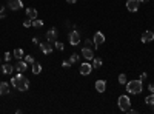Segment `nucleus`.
<instances>
[{"instance_id": "nucleus-19", "label": "nucleus", "mask_w": 154, "mask_h": 114, "mask_svg": "<svg viewBox=\"0 0 154 114\" xmlns=\"http://www.w3.org/2000/svg\"><path fill=\"white\" fill-rule=\"evenodd\" d=\"M12 54H14V57H16L17 60H20V59L23 57V49H22V48H17V49H14V53H12Z\"/></svg>"}, {"instance_id": "nucleus-13", "label": "nucleus", "mask_w": 154, "mask_h": 114, "mask_svg": "<svg viewBox=\"0 0 154 114\" xmlns=\"http://www.w3.org/2000/svg\"><path fill=\"white\" fill-rule=\"evenodd\" d=\"M46 39H48V42H56L57 40V29L56 28H51L46 32Z\"/></svg>"}, {"instance_id": "nucleus-7", "label": "nucleus", "mask_w": 154, "mask_h": 114, "mask_svg": "<svg viewBox=\"0 0 154 114\" xmlns=\"http://www.w3.org/2000/svg\"><path fill=\"white\" fill-rule=\"evenodd\" d=\"M8 8L12 9V11H19L23 8V3H22V0H9L8 2Z\"/></svg>"}, {"instance_id": "nucleus-27", "label": "nucleus", "mask_w": 154, "mask_h": 114, "mask_svg": "<svg viewBox=\"0 0 154 114\" xmlns=\"http://www.w3.org/2000/svg\"><path fill=\"white\" fill-rule=\"evenodd\" d=\"M31 25H32V20H31V19H26V20L23 22V26H25V28H29Z\"/></svg>"}, {"instance_id": "nucleus-8", "label": "nucleus", "mask_w": 154, "mask_h": 114, "mask_svg": "<svg viewBox=\"0 0 154 114\" xmlns=\"http://www.w3.org/2000/svg\"><path fill=\"white\" fill-rule=\"evenodd\" d=\"M140 40H142L143 43H149L154 40V32L152 31H145L142 32V37H140Z\"/></svg>"}, {"instance_id": "nucleus-2", "label": "nucleus", "mask_w": 154, "mask_h": 114, "mask_svg": "<svg viewBox=\"0 0 154 114\" xmlns=\"http://www.w3.org/2000/svg\"><path fill=\"white\" fill-rule=\"evenodd\" d=\"M143 90V85H142V80H130L126 83V91L130 94H140Z\"/></svg>"}, {"instance_id": "nucleus-30", "label": "nucleus", "mask_w": 154, "mask_h": 114, "mask_svg": "<svg viewBox=\"0 0 154 114\" xmlns=\"http://www.w3.org/2000/svg\"><path fill=\"white\" fill-rule=\"evenodd\" d=\"M3 57H5V60H6V62H9V60L12 59V54H11V53H5V54H3Z\"/></svg>"}, {"instance_id": "nucleus-14", "label": "nucleus", "mask_w": 154, "mask_h": 114, "mask_svg": "<svg viewBox=\"0 0 154 114\" xmlns=\"http://www.w3.org/2000/svg\"><path fill=\"white\" fill-rule=\"evenodd\" d=\"M26 68H28V63H26V62L19 60V62L16 63V71H19V72H25V71H26Z\"/></svg>"}, {"instance_id": "nucleus-16", "label": "nucleus", "mask_w": 154, "mask_h": 114, "mask_svg": "<svg viewBox=\"0 0 154 114\" xmlns=\"http://www.w3.org/2000/svg\"><path fill=\"white\" fill-rule=\"evenodd\" d=\"M26 17L31 19V20L37 19V9H35V8H28V9H26Z\"/></svg>"}, {"instance_id": "nucleus-1", "label": "nucleus", "mask_w": 154, "mask_h": 114, "mask_svg": "<svg viewBox=\"0 0 154 114\" xmlns=\"http://www.w3.org/2000/svg\"><path fill=\"white\" fill-rule=\"evenodd\" d=\"M11 85L14 86L16 90H19V91H28V88H29V80L25 77V75H22V72H20V74L16 75V77L11 79Z\"/></svg>"}, {"instance_id": "nucleus-29", "label": "nucleus", "mask_w": 154, "mask_h": 114, "mask_svg": "<svg viewBox=\"0 0 154 114\" xmlns=\"http://www.w3.org/2000/svg\"><path fill=\"white\" fill-rule=\"evenodd\" d=\"M62 66H63V68H69V66H71V62H69V60H63Z\"/></svg>"}, {"instance_id": "nucleus-15", "label": "nucleus", "mask_w": 154, "mask_h": 114, "mask_svg": "<svg viewBox=\"0 0 154 114\" xmlns=\"http://www.w3.org/2000/svg\"><path fill=\"white\" fill-rule=\"evenodd\" d=\"M2 71H3V74H12V71H14V66H12L9 62H6L5 65H2Z\"/></svg>"}, {"instance_id": "nucleus-5", "label": "nucleus", "mask_w": 154, "mask_h": 114, "mask_svg": "<svg viewBox=\"0 0 154 114\" xmlns=\"http://www.w3.org/2000/svg\"><path fill=\"white\" fill-rule=\"evenodd\" d=\"M68 39H69V43H71L72 46H75V45L80 43V34L77 32V31H71L69 35H68Z\"/></svg>"}, {"instance_id": "nucleus-17", "label": "nucleus", "mask_w": 154, "mask_h": 114, "mask_svg": "<svg viewBox=\"0 0 154 114\" xmlns=\"http://www.w3.org/2000/svg\"><path fill=\"white\" fill-rule=\"evenodd\" d=\"M8 93H9V83L0 82V96H2V94H8Z\"/></svg>"}, {"instance_id": "nucleus-11", "label": "nucleus", "mask_w": 154, "mask_h": 114, "mask_svg": "<svg viewBox=\"0 0 154 114\" xmlns=\"http://www.w3.org/2000/svg\"><path fill=\"white\" fill-rule=\"evenodd\" d=\"M40 51L43 54H49L51 51H53V45H51V42H42L40 43Z\"/></svg>"}, {"instance_id": "nucleus-34", "label": "nucleus", "mask_w": 154, "mask_h": 114, "mask_svg": "<svg viewBox=\"0 0 154 114\" xmlns=\"http://www.w3.org/2000/svg\"><path fill=\"white\" fill-rule=\"evenodd\" d=\"M0 65H2V59H0Z\"/></svg>"}, {"instance_id": "nucleus-31", "label": "nucleus", "mask_w": 154, "mask_h": 114, "mask_svg": "<svg viewBox=\"0 0 154 114\" xmlns=\"http://www.w3.org/2000/svg\"><path fill=\"white\" fill-rule=\"evenodd\" d=\"M148 90H149L151 93H154V83H149V85H148Z\"/></svg>"}, {"instance_id": "nucleus-21", "label": "nucleus", "mask_w": 154, "mask_h": 114, "mask_svg": "<svg viewBox=\"0 0 154 114\" xmlns=\"http://www.w3.org/2000/svg\"><path fill=\"white\" fill-rule=\"evenodd\" d=\"M91 65H93V68H100V66H102V59H99V57H94Z\"/></svg>"}, {"instance_id": "nucleus-18", "label": "nucleus", "mask_w": 154, "mask_h": 114, "mask_svg": "<svg viewBox=\"0 0 154 114\" xmlns=\"http://www.w3.org/2000/svg\"><path fill=\"white\" fill-rule=\"evenodd\" d=\"M32 72L34 74H40L42 72V65H40V63H32Z\"/></svg>"}, {"instance_id": "nucleus-25", "label": "nucleus", "mask_w": 154, "mask_h": 114, "mask_svg": "<svg viewBox=\"0 0 154 114\" xmlns=\"http://www.w3.org/2000/svg\"><path fill=\"white\" fill-rule=\"evenodd\" d=\"M119 83H122V85L126 83V74H120L119 75Z\"/></svg>"}, {"instance_id": "nucleus-20", "label": "nucleus", "mask_w": 154, "mask_h": 114, "mask_svg": "<svg viewBox=\"0 0 154 114\" xmlns=\"http://www.w3.org/2000/svg\"><path fill=\"white\" fill-rule=\"evenodd\" d=\"M85 46L91 48V49H97V48H99V46L94 43V40H89V39H86V40H85Z\"/></svg>"}, {"instance_id": "nucleus-22", "label": "nucleus", "mask_w": 154, "mask_h": 114, "mask_svg": "<svg viewBox=\"0 0 154 114\" xmlns=\"http://www.w3.org/2000/svg\"><path fill=\"white\" fill-rule=\"evenodd\" d=\"M32 26H34V28H42V26H43V20L34 19V20H32Z\"/></svg>"}, {"instance_id": "nucleus-23", "label": "nucleus", "mask_w": 154, "mask_h": 114, "mask_svg": "<svg viewBox=\"0 0 154 114\" xmlns=\"http://www.w3.org/2000/svg\"><path fill=\"white\" fill-rule=\"evenodd\" d=\"M145 103H146V105H149V106H151V105H154V93H151V94L145 99Z\"/></svg>"}, {"instance_id": "nucleus-32", "label": "nucleus", "mask_w": 154, "mask_h": 114, "mask_svg": "<svg viewBox=\"0 0 154 114\" xmlns=\"http://www.w3.org/2000/svg\"><path fill=\"white\" fill-rule=\"evenodd\" d=\"M66 2H68V3H71V5H72V3H75V2H77V0H66Z\"/></svg>"}, {"instance_id": "nucleus-28", "label": "nucleus", "mask_w": 154, "mask_h": 114, "mask_svg": "<svg viewBox=\"0 0 154 114\" xmlns=\"http://www.w3.org/2000/svg\"><path fill=\"white\" fill-rule=\"evenodd\" d=\"M25 62L26 63H34V57L32 56H25Z\"/></svg>"}, {"instance_id": "nucleus-33", "label": "nucleus", "mask_w": 154, "mask_h": 114, "mask_svg": "<svg viewBox=\"0 0 154 114\" xmlns=\"http://www.w3.org/2000/svg\"><path fill=\"white\" fill-rule=\"evenodd\" d=\"M139 2H140V3H146V2H148V0H139Z\"/></svg>"}, {"instance_id": "nucleus-24", "label": "nucleus", "mask_w": 154, "mask_h": 114, "mask_svg": "<svg viewBox=\"0 0 154 114\" xmlns=\"http://www.w3.org/2000/svg\"><path fill=\"white\" fill-rule=\"evenodd\" d=\"M79 59H80V57H79V54H75V53H72V54L69 56V62H71V63L79 62Z\"/></svg>"}, {"instance_id": "nucleus-6", "label": "nucleus", "mask_w": 154, "mask_h": 114, "mask_svg": "<svg viewBox=\"0 0 154 114\" xmlns=\"http://www.w3.org/2000/svg\"><path fill=\"white\" fill-rule=\"evenodd\" d=\"M139 6H140L139 0H126V9L128 11L136 12V11H139Z\"/></svg>"}, {"instance_id": "nucleus-12", "label": "nucleus", "mask_w": 154, "mask_h": 114, "mask_svg": "<svg viewBox=\"0 0 154 114\" xmlns=\"http://www.w3.org/2000/svg\"><path fill=\"white\" fill-rule=\"evenodd\" d=\"M93 40H94V43H96L97 46H100L102 43H103V42H105V35H103V34H102L100 31H97V32L94 34V37H93Z\"/></svg>"}, {"instance_id": "nucleus-3", "label": "nucleus", "mask_w": 154, "mask_h": 114, "mask_svg": "<svg viewBox=\"0 0 154 114\" xmlns=\"http://www.w3.org/2000/svg\"><path fill=\"white\" fill-rule=\"evenodd\" d=\"M117 103H119V108L123 111V112H128L131 108V100L128 96H120L119 100H117Z\"/></svg>"}, {"instance_id": "nucleus-9", "label": "nucleus", "mask_w": 154, "mask_h": 114, "mask_svg": "<svg viewBox=\"0 0 154 114\" xmlns=\"http://www.w3.org/2000/svg\"><path fill=\"white\" fill-rule=\"evenodd\" d=\"M94 86H96V91H97V93H105V91H106V82H105L103 79H99Z\"/></svg>"}, {"instance_id": "nucleus-10", "label": "nucleus", "mask_w": 154, "mask_h": 114, "mask_svg": "<svg viewBox=\"0 0 154 114\" xmlns=\"http://www.w3.org/2000/svg\"><path fill=\"white\" fill-rule=\"evenodd\" d=\"M82 56H83L86 60H93V59H94L93 49H91V48H88V46H83V48H82Z\"/></svg>"}, {"instance_id": "nucleus-26", "label": "nucleus", "mask_w": 154, "mask_h": 114, "mask_svg": "<svg viewBox=\"0 0 154 114\" xmlns=\"http://www.w3.org/2000/svg\"><path fill=\"white\" fill-rule=\"evenodd\" d=\"M54 45H56V49H57V51H63V43L62 42H54Z\"/></svg>"}, {"instance_id": "nucleus-4", "label": "nucleus", "mask_w": 154, "mask_h": 114, "mask_svg": "<svg viewBox=\"0 0 154 114\" xmlns=\"http://www.w3.org/2000/svg\"><path fill=\"white\" fill-rule=\"evenodd\" d=\"M93 65H91V63H82V65H80V68H79V71H80V74L82 75H89V74H91L93 72Z\"/></svg>"}]
</instances>
